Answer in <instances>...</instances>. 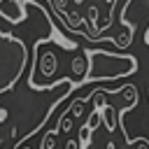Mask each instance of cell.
I'll return each instance as SVG.
<instances>
[{"mask_svg":"<svg viewBox=\"0 0 149 149\" xmlns=\"http://www.w3.org/2000/svg\"><path fill=\"white\" fill-rule=\"evenodd\" d=\"M26 68V47L21 40L0 35V93L7 91Z\"/></svg>","mask_w":149,"mask_h":149,"instance_id":"1","label":"cell"},{"mask_svg":"<svg viewBox=\"0 0 149 149\" xmlns=\"http://www.w3.org/2000/svg\"><path fill=\"white\" fill-rule=\"evenodd\" d=\"M133 70H135V58L112 56V54H105V51H95V54H91L88 70H86V79H93V81L116 79V77L130 74Z\"/></svg>","mask_w":149,"mask_h":149,"instance_id":"2","label":"cell"},{"mask_svg":"<svg viewBox=\"0 0 149 149\" xmlns=\"http://www.w3.org/2000/svg\"><path fill=\"white\" fill-rule=\"evenodd\" d=\"M56 68H58V58H56V54L42 47L40 58H37V68H35V72H40V77H44V79H51V77L56 74Z\"/></svg>","mask_w":149,"mask_h":149,"instance_id":"3","label":"cell"},{"mask_svg":"<svg viewBox=\"0 0 149 149\" xmlns=\"http://www.w3.org/2000/svg\"><path fill=\"white\" fill-rule=\"evenodd\" d=\"M0 14L7 21H12V23L21 21V16H23V12L19 9V2L16 0H0Z\"/></svg>","mask_w":149,"mask_h":149,"instance_id":"4","label":"cell"},{"mask_svg":"<svg viewBox=\"0 0 149 149\" xmlns=\"http://www.w3.org/2000/svg\"><path fill=\"white\" fill-rule=\"evenodd\" d=\"M40 149H58V130L51 128L42 135V142H40Z\"/></svg>","mask_w":149,"mask_h":149,"instance_id":"5","label":"cell"},{"mask_svg":"<svg viewBox=\"0 0 149 149\" xmlns=\"http://www.w3.org/2000/svg\"><path fill=\"white\" fill-rule=\"evenodd\" d=\"M72 121H74V119H72L70 114H63L61 121H58V128H56V130H58V133H68V130H72Z\"/></svg>","mask_w":149,"mask_h":149,"instance_id":"6","label":"cell"},{"mask_svg":"<svg viewBox=\"0 0 149 149\" xmlns=\"http://www.w3.org/2000/svg\"><path fill=\"white\" fill-rule=\"evenodd\" d=\"M65 149H79V142H77V140H72V137H70V140H68V142H65Z\"/></svg>","mask_w":149,"mask_h":149,"instance_id":"7","label":"cell"},{"mask_svg":"<svg viewBox=\"0 0 149 149\" xmlns=\"http://www.w3.org/2000/svg\"><path fill=\"white\" fill-rule=\"evenodd\" d=\"M14 149H30V147H28V142H26V140H19V142L14 144Z\"/></svg>","mask_w":149,"mask_h":149,"instance_id":"8","label":"cell"},{"mask_svg":"<svg viewBox=\"0 0 149 149\" xmlns=\"http://www.w3.org/2000/svg\"><path fill=\"white\" fill-rule=\"evenodd\" d=\"M147 147H149V144H142V149H147Z\"/></svg>","mask_w":149,"mask_h":149,"instance_id":"9","label":"cell"}]
</instances>
